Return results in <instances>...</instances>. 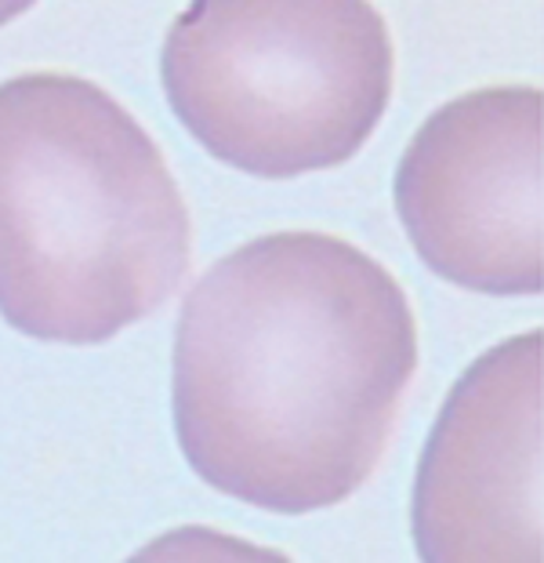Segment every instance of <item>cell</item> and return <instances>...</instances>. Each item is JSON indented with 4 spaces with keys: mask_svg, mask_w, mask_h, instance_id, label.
I'll use <instances>...</instances> for the list:
<instances>
[{
    "mask_svg": "<svg viewBox=\"0 0 544 563\" xmlns=\"http://www.w3.org/2000/svg\"><path fill=\"white\" fill-rule=\"evenodd\" d=\"M418 371V323L381 262L269 233L189 287L175 334L178 448L222 495L317 512L367 484Z\"/></svg>",
    "mask_w": 544,
    "mask_h": 563,
    "instance_id": "6da1fadb",
    "label": "cell"
},
{
    "mask_svg": "<svg viewBox=\"0 0 544 563\" xmlns=\"http://www.w3.org/2000/svg\"><path fill=\"white\" fill-rule=\"evenodd\" d=\"M189 211L164 153L91 80L0 84V317L41 342L99 345L189 273Z\"/></svg>",
    "mask_w": 544,
    "mask_h": 563,
    "instance_id": "7a4b0ae2",
    "label": "cell"
},
{
    "mask_svg": "<svg viewBox=\"0 0 544 563\" xmlns=\"http://www.w3.org/2000/svg\"><path fill=\"white\" fill-rule=\"evenodd\" d=\"M392 37L370 0H192L164 41L178 121L236 172L345 164L392 99Z\"/></svg>",
    "mask_w": 544,
    "mask_h": 563,
    "instance_id": "3957f363",
    "label": "cell"
},
{
    "mask_svg": "<svg viewBox=\"0 0 544 563\" xmlns=\"http://www.w3.org/2000/svg\"><path fill=\"white\" fill-rule=\"evenodd\" d=\"M541 88H479L435 110L396 172V211L421 262L479 295H541Z\"/></svg>",
    "mask_w": 544,
    "mask_h": 563,
    "instance_id": "277c9868",
    "label": "cell"
},
{
    "mask_svg": "<svg viewBox=\"0 0 544 563\" xmlns=\"http://www.w3.org/2000/svg\"><path fill=\"white\" fill-rule=\"evenodd\" d=\"M544 331L512 334L454 382L421 451V563H544L537 523Z\"/></svg>",
    "mask_w": 544,
    "mask_h": 563,
    "instance_id": "5b68a950",
    "label": "cell"
},
{
    "mask_svg": "<svg viewBox=\"0 0 544 563\" xmlns=\"http://www.w3.org/2000/svg\"><path fill=\"white\" fill-rule=\"evenodd\" d=\"M127 563H290L276 549H262L214 527H178L138 549Z\"/></svg>",
    "mask_w": 544,
    "mask_h": 563,
    "instance_id": "8992f818",
    "label": "cell"
},
{
    "mask_svg": "<svg viewBox=\"0 0 544 563\" xmlns=\"http://www.w3.org/2000/svg\"><path fill=\"white\" fill-rule=\"evenodd\" d=\"M36 0H0V26H8L11 19H19L22 11L33 8Z\"/></svg>",
    "mask_w": 544,
    "mask_h": 563,
    "instance_id": "52a82bcc",
    "label": "cell"
}]
</instances>
